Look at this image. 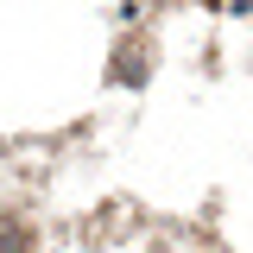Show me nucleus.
Masks as SVG:
<instances>
[{
  "mask_svg": "<svg viewBox=\"0 0 253 253\" xmlns=\"http://www.w3.org/2000/svg\"><path fill=\"white\" fill-rule=\"evenodd\" d=\"M114 70H121V83H139V76H146V63H139V44H126Z\"/></svg>",
  "mask_w": 253,
  "mask_h": 253,
  "instance_id": "f03ea898",
  "label": "nucleus"
},
{
  "mask_svg": "<svg viewBox=\"0 0 253 253\" xmlns=\"http://www.w3.org/2000/svg\"><path fill=\"white\" fill-rule=\"evenodd\" d=\"M0 253H32V234L19 221H0Z\"/></svg>",
  "mask_w": 253,
  "mask_h": 253,
  "instance_id": "f257e3e1",
  "label": "nucleus"
}]
</instances>
